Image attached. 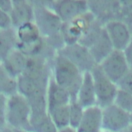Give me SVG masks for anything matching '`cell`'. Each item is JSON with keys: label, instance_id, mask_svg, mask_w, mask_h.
<instances>
[{"label": "cell", "instance_id": "obj_1", "mask_svg": "<svg viewBox=\"0 0 132 132\" xmlns=\"http://www.w3.org/2000/svg\"><path fill=\"white\" fill-rule=\"evenodd\" d=\"M52 76L58 85L68 92L70 101H76L83 73L66 58L57 54L52 61Z\"/></svg>", "mask_w": 132, "mask_h": 132}, {"label": "cell", "instance_id": "obj_2", "mask_svg": "<svg viewBox=\"0 0 132 132\" xmlns=\"http://www.w3.org/2000/svg\"><path fill=\"white\" fill-rule=\"evenodd\" d=\"M30 109L26 97L19 93L7 98L5 125L12 129L30 132Z\"/></svg>", "mask_w": 132, "mask_h": 132}, {"label": "cell", "instance_id": "obj_3", "mask_svg": "<svg viewBox=\"0 0 132 132\" xmlns=\"http://www.w3.org/2000/svg\"><path fill=\"white\" fill-rule=\"evenodd\" d=\"M34 7V22L41 36L44 38L61 34L63 22L51 8L44 5L41 1H31Z\"/></svg>", "mask_w": 132, "mask_h": 132}, {"label": "cell", "instance_id": "obj_4", "mask_svg": "<svg viewBox=\"0 0 132 132\" xmlns=\"http://www.w3.org/2000/svg\"><path fill=\"white\" fill-rule=\"evenodd\" d=\"M95 89L96 105L102 109L114 104L118 90L117 85L104 73L97 64L91 71Z\"/></svg>", "mask_w": 132, "mask_h": 132}, {"label": "cell", "instance_id": "obj_5", "mask_svg": "<svg viewBox=\"0 0 132 132\" xmlns=\"http://www.w3.org/2000/svg\"><path fill=\"white\" fill-rule=\"evenodd\" d=\"M57 54L66 58L83 73L91 72L97 65L89 49L78 43L65 44Z\"/></svg>", "mask_w": 132, "mask_h": 132}, {"label": "cell", "instance_id": "obj_6", "mask_svg": "<svg viewBox=\"0 0 132 132\" xmlns=\"http://www.w3.org/2000/svg\"><path fill=\"white\" fill-rule=\"evenodd\" d=\"M95 20L93 14L88 11L71 21L63 23L61 33L65 44L78 43Z\"/></svg>", "mask_w": 132, "mask_h": 132}, {"label": "cell", "instance_id": "obj_7", "mask_svg": "<svg viewBox=\"0 0 132 132\" xmlns=\"http://www.w3.org/2000/svg\"><path fill=\"white\" fill-rule=\"evenodd\" d=\"M105 75L117 84L131 70L123 51L114 50L99 64Z\"/></svg>", "mask_w": 132, "mask_h": 132}, {"label": "cell", "instance_id": "obj_8", "mask_svg": "<svg viewBox=\"0 0 132 132\" xmlns=\"http://www.w3.org/2000/svg\"><path fill=\"white\" fill-rule=\"evenodd\" d=\"M130 125V114L114 104L102 109V131L121 132Z\"/></svg>", "mask_w": 132, "mask_h": 132}, {"label": "cell", "instance_id": "obj_9", "mask_svg": "<svg viewBox=\"0 0 132 132\" xmlns=\"http://www.w3.org/2000/svg\"><path fill=\"white\" fill-rule=\"evenodd\" d=\"M45 6L53 10L63 23L71 21L88 11L87 1L63 0L45 1Z\"/></svg>", "mask_w": 132, "mask_h": 132}, {"label": "cell", "instance_id": "obj_10", "mask_svg": "<svg viewBox=\"0 0 132 132\" xmlns=\"http://www.w3.org/2000/svg\"><path fill=\"white\" fill-rule=\"evenodd\" d=\"M104 27L114 50L124 51L132 39V31L125 23L118 20H111Z\"/></svg>", "mask_w": 132, "mask_h": 132}, {"label": "cell", "instance_id": "obj_11", "mask_svg": "<svg viewBox=\"0 0 132 132\" xmlns=\"http://www.w3.org/2000/svg\"><path fill=\"white\" fill-rule=\"evenodd\" d=\"M87 4L89 11L103 25L111 20H118L120 1H89Z\"/></svg>", "mask_w": 132, "mask_h": 132}, {"label": "cell", "instance_id": "obj_12", "mask_svg": "<svg viewBox=\"0 0 132 132\" xmlns=\"http://www.w3.org/2000/svg\"><path fill=\"white\" fill-rule=\"evenodd\" d=\"M10 14L12 26L15 29L29 22H34V7L31 1L13 0Z\"/></svg>", "mask_w": 132, "mask_h": 132}, {"label": "cell", "instance_id": "obj_13", "mask_svg": "<svg viewBox=\"0 0 132 132\" xmlns=\"http://www.w3.org/2000/svg\"><path fill=\"white\" fill-rule=\"evenodd\" d=\"M102 131V109L94 105L84 110L77 132H101Z\"/></svg>", "mask_w": 132, "mask_h": 132}, {"label": "cell", "instance_id": "obj_14", "mask_svg": "<svg viewBox=\"0 0 132 132\" xmlns=\"http://www.w3.org/2000/svg\"><path fill=\"white\" fill-rule=\"evenodd\" d=\"M76 101L84 109L96 105L95 89L91 72L83 73L82 80L78 92Z\"/></svg>", "mask_w": 132, "mask_h": 132}, {"label": "cell", "instance_id": "obj_15", "mask_svg": "<svg viewBox=\"0 0 132 132\" xmlns=\"http://www.w3.org/2000/svg\"><path fill=\"white\" fill-rule=\"evenodd\" d=\"M27 61V57L17 48L10 51L1 60V64L11 75L18 77L24 72Z\"/></svg>", "mask_w": 132, "mask_h": 132}, {"label": "cell", "instance_id": "obj_16", "mask_svg": "<svg viewBox=\"0 0 132 132\" xmlns=\"http://www.w3.org/2000/svg\"><path fill=\"white\" fill-rule=\"evenodd\" d=\"M89 50L95 62L98 65L114 50L104 26L98 38Z\"/></svg>", "mask_w": 132, "mask_h": 132}, {"label": "cell", "instance_id": "obj_17", "mask_svg": "<svg viewBox=\"0 0 132 132\" xmlns=\"http://www.w3.org/2000/svg\"><path fill=\"white\" fill-rule=\"evenodd\" d=\"M70 100L68 92L58 85L52 76L47 92V111L57 107L69 105Z\"/></svg>", "mask_w": 132, "mask_h": 132}, {"label": "cell", "instance_id": "obj_18", "mask_svg": "<svg viewBox=\"0 0 132 132\" xmlns=\"http://www.w3.org/2000/svg\"><path fill=\"white\" fill-rule=\"evenodd\" d=\"M18 93L28 98L40 92L47 93L48 85L41 83L23 74L17 77Z\"/></svg>", "mask_w": 132, "mask_h": 132}, {"label": "cell", "instance_id": "obj_19", "mask_svg": "<svg viewBox=\"0 0 132 132\" xmlns=\"http://www.w3.org/2000/svg\"><path fill=\"white\" fill-rule=\"evenodd\" d=\"M0 56L3 60L11 50L16 48L18 42L16 29L11 27L7 29H0Z\"/></svg>", "mask_w": 132, "mask_h": 132}, {"label": "cell", "instance_id": "obj_20", "mask_svg": "<svg viewBox=\"0 0 132 132\" xmlns=\"http://www.w3.org/2000/svg\"><path fill=\"white\" fill-rule=\"evenodd\" d=\"M0 91L1 94L7 97L18 93L17 77L9 73L1 64L0 67Z\"/></svg>", "mask_w": 132, "mask_h": 132}, {"label": "cell", "instance_id": "obj_21", "mask_svg": "<svg viewBox=\"0 0 132 132\" xmlns=\"http://www.w3.org/2000/svg\"><path fill=\"white\" fill-rule=\"evenodd\" d=\"M18 42L29 43L41 38L39 30L34 22L25 23L16 28Z\"/></svg>", "mask_w": 132, "mask_h": 132}, {"label": "cell", "instance_id": "obj_22", "mask_svg": "<svg viewBox=\"0 0 132 132\" xmlns=\"http://www.w3.org/2000/svg\"><path fill=\"white\" fill-rule=\"evenodd\" d=\"M48 113L58 129L70 126V104L50 109Z\"/></svg>", "mask_w": 132, "mask_h": 132}, {"label": "cell", "instance_id": "obj_23", "mask_svg": "<svg viewBox=\"0 0 132 132\" xmlns=\"http://www.w3.org/2000/svg\"><path fill=\"white\" fill-rule=\"evenodd\" d=\"M30 132H57L58 129L48 113L30 120Z\"/></svg>", "mask_w": 132, "mask_h": 132}, {"label": "cell", "instance_id": "obj_24", "mask_svg": "<svg viewBox=\"0 0 132 132\" xmlns=\"http://www.w3.org/2000/svg\"><path fill=\"white\" fill-rule=\"evenodd\" d=\"M104 26L95 19L78 43L89 49L98 38Z\"/></svg>", "mask_w": 132, "mask_h": 132}, {"label": "cell", "instance_id": "obj_25", "mask_svg": "<svg viewBox=\"0 0 132 132\" xmlns=\"http://www.w3.org/2000/svg\"><path fill=\"white\" fill-rule=\"evenodd\" d=\"M114 104L130 114L132 112V94L120 89H118Z\"/></svg>", "mask_w": 132, "mask_h": 132}, {"label": "cell", "instance_id": "obj_26", "mask_svg": "<svg viewBox=\"0 0 132 132\" xmlns=\"http://www.w3.org/2000/svg\"><path fill=\"white\" fill-rule=\"evenodd\" d=\"M84 109L76 101L70 103V126L77 130L81 122Z\"/></svg>", "mask_w": 132, "mask_h": 132}, {"label": "cell", "instance_id": "obj_27", "mask_svg": "<svg viewBox=\"0 0 132 132\" xmlns=\"http://www.w3.org/2000/svg\"><path fill=\"white\" fill-rule=\"evenodd\" d=\"M116 85L118 89L132 94V70H130Z\"/></svg>", "mask_w": 132, "mask_h": 132}, {"label": "cell", "instance_id": "obj_28", "mask_svg": "<svg viewBox=\"0 0 132 132\" xmlns=\"http://www.w3.org/2000/svg\"><path fill=\"white\" fill-rule=\"evenodd\" d=\"M0 27L1 29H7L13 27L10 15L0 10Z\"/></svg>", "mask_w": 132, "mask_h": 132}, {"label": "cell", "instance_id": "obj_29", "mask_svg": "<svg viewBox=\"0 0 132 132\" xmlns=\"http://www.w3.org/2000/svg\"><path fill=\"white\" fill-rule=\"evenodd\" d=\"M12 1L0 0V10L10 15L12 9Z\"/></svg>", "mask_w": 132, "mask_h": 132}, {"label": "cell", "instance_id": "obj_30", "mask_svg": "<svg viewBox=\"0 0 132 132\" xmlns=\"http://www.w3.org/2000/svg\"><path fill=\"white\" fill-rule=\"evenodd\" d=\"M127 63L132 70V39L128 46L123 51Z\"/></svg>", "mask_w": 132, "mask_h": 132}, {"label": "cell", "instance_id": "obj_31", "mask_svg": "<svg viewBox=\"0 0 132 132\" xmlns=\"http://www.w3.org/2000/svg\"><path fill=\"white\" fill-rule=\"evenodd\" d=\"M57 132H77L76 130L69 126L58 130Z\"/></svg>", "mask_w": 132, "mask_h": 132}, {"label": "cell", "instance_id": "obj_32", "mask_svg": "<svg viewBox=\"0 0 132 132\" xmlns=\"http://www.w3.org/2000/svg\"><path fill=\"white\" fill-rule=\"evenodd\" d=\"M1 132H14L13 129L7 125L1 127Z\"/></svg>", "mask_w": 132, "mask_h": 132}, {"label": "cell", "instance_id": "obj_33", "mask_svg": "<svg viewBox=\"0 0 132 132\" xmlns=\"http://www.w3.org/2000/svg\"><path fill=\"white\" fill-rule=\"evenodd\" d=\"M121 132H132V124L130 125L128 127Z\"/></svg>", "mask_w": 132, "mask_h": 132}, {"label": "cell", "instance_id": "obj_34", "mask_svg": "<svg viewBox=\"0 0 132 132\" xmlns=\"http://www.w3.org/2000/svg\"><path fill=\"white\" fill-rule=\"evenodd\" d=\"M14 132H28V131H23V130H15V129H13Z\"/></svg>", "mask_w": 132, "mask_h": 132}, {"label": "cell", "instance_id": "obj_35", "mask_svg": "<svg viewBox=\"0 0 132 132\" xmlns=\"http://www.w3.org/2000/svg\"><path fill=\"white\" fill-rule=\"evenodd\" d=\"M130 120H131V124H132V112L130 114Z\"/></svg>", "mask_w": 132, "mask_h": 132}, {"label": "cell", "instance_id": "obj_36", "mask_svg": "<svg viewBox=\"0 0 132 132\" xmlns=\"http://www.w3.org/2000/svg\"><path fill=\"white\" fill-rule=\"evenodd\" d=\"M130 6H131V7L132 9V1H130Z\"/></svg>", "mask_w": 132, "mask_h": 132}, {"label": "cell", "instance_id": "obj_37", "mask_svg": "<svg viewBox=\"0 0 132 132\" xmlns=\"http://www.w3.org/2000/svg\"><path fill=\"white\" fill-rule=\"evenodd\" d=\"M101 132H107V131H101Z\"/></svg>", "mask_w": 132, "mask_h": 132}, {"label": "cell", "instance_id": "obj_38", "mask_svg": "<svg viewBox=\"0 0 132 132\" xmlns=\"http://www.w3.org/2000/svg\"></svg>", "mask_w": 132, "mask_h": 132}]
</instances>
